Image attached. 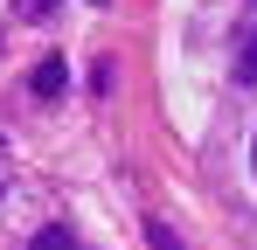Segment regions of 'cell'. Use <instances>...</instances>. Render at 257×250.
Instances as JSON below:
<instances>
[{"instance_id": "6da1fadb", "label": "cell", "mask_w": 257, "mask_h": 250, "mask_svg": "<svg viewBox=\"0 0 257 250\" xmlns=\"http://www.w3.org/2000/svg\"><path fill=\"white\" fill-rule=\"evenodd\" d=\"M28 83H35V97H63V90H70V63H63V56H42Z\"/></svg>"}, {"instance_id": "7a4b0ae2", "label": "cell", "mask_w": 257, "mask_h": 250, "mask_svg": "<svg viewBox=\"0 0 257 250\" xmlns=\"http://www.w3.org/2000/svg\"><path fill=\"white\" fill-rule=\"evenodd\" d=\"M28 250H77V236L63 229V222H49V229H35V243Z\"/></svg>"}, {"instance_id": "3957f363", "label": "cell", "mask_w": 257, "mask_h": 250, "mask_svg": "<svg viewBox=\"0 0 257 250\" xmlns=\"http://www.w3.org/2000/svg\"><path fill=\"white\" fill-rule=\"evenodd\" d=\"M146 236H153V250H181V236H174L167 222H146Z\"/></svg>"}, {"instance_id": "277c9868", "label": "cell", "mask_w": 257, "mask_h": 250, "mask_svg": "<svg viewBox=\"0 0 257 250\" xmlns=\"http://www.w3.org/2000/svg\"><path fill=\"white\" fill-rule=\"evenodd\" d=\"M236 77H243V83H257V35H250V49H243V63H236Z\"/></svg>"}, {"instance_id": "5b68a950", "label": "cell", "mask_w": 257, "mask_h": 250, "mask_svg": "<svg viewBox=\"0 0 257 250\" xmlns=\"http://www.w3.org/2000/svg\"><path fill=\"white\" fill-rule=\"evenodd\" d=\"M14 7H21L28 21H42V14H49V7H56V0H14Z\"/></svg>"}, {"instance_id": "8992f818", "label": "cell", "mask_w": 257, "mask_h": 250, "mask_svg": "<svg viewBox=\"0 0 257 250\" xmlns=\"http://www.w3.org/2000/svg\"><path fill=\"white\" fill-rule=\"evenodd\" d=\"M250 167H257V146H250Z\"/></svg>"}]
</instances>
